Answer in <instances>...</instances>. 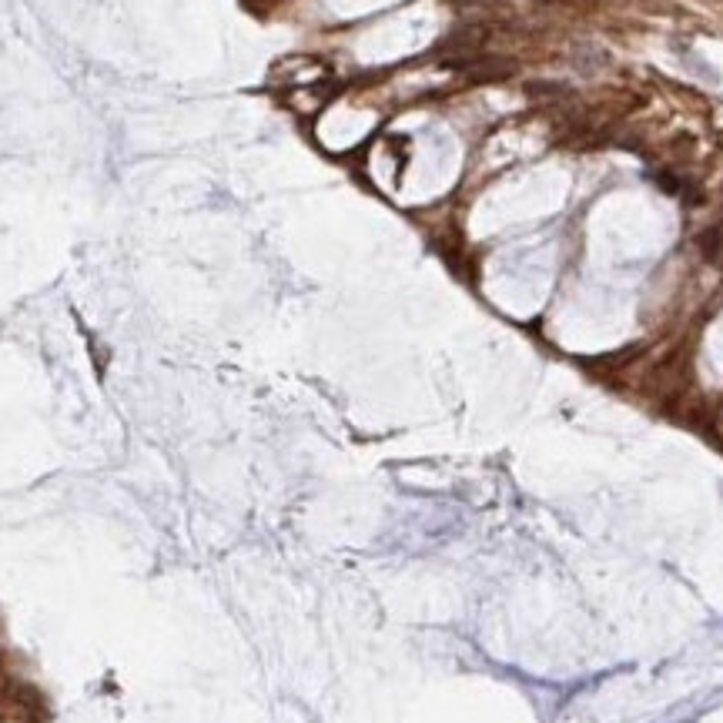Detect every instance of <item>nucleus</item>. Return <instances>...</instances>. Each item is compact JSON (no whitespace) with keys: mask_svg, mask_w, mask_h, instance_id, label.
Returning <instances> with one entry per match:
<instances>
[{"mask_svg":"<svg viewBox=\"0 0 723 723\" xmlns=\"http://www.w3.org/2000/svg\"><path fill=\"white\" fill-rule=\"evenodd\" d=\"M696 248H700V255L707 258V261H717L723 252V231L720 228H707V231L696 238Z\"/></svg>","mask_w":723,"mask_h":723,"instance_id":"nucleus-1","label":"nucleus"}]
</instances>
